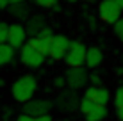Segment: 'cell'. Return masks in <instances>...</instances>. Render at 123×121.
<instances>
[{
	"mask_svg": "<svg viewBox=\"0 0 123 121\" xmlns=\"http://www.w3.org/2000/svg\"><path fill=\"white\" fill-rule=\"evenodd\" d=\"M121 7L116 4V0H100L98 4V18L104 23L114 25L121 18Z\"/></svg>",
	"mask_w": 123,
	"mask_h": 121,
	"instance_id": "cell-3",
	"label": "cell"
},
{
	"mask_svg": "<svg viewBox=\"0 0 123 121\" xmlns=\"http://www.w3.org/2000/svg\"><path fill=\"white\" fill-rule=\"evenodd\" d=\"M107 114H109L107 105H95L93 110L89 114H86L84 118H86V121H102V119L107 118Z\"/></svg>",
	"mask_w": 123,
	"mask_h": 121,
	"instance_id": "cell-16",
	"label": "cell"
},
{
	"mask_svg": "<svg viewBox=\"0 0 123 121\" xmlns=\"http://www.w3.org/2000/svg\"><path fill=\"white\" fill-rule=\"evenodd\" d=\"M93 107H95V103H93L91 100H87L86 96H82V98H80V105H79V110L82 112L84 116H86V114H89V112L93 110Z\"/></svg>",
	"mask_w": 123,
	"mask_h": 121,
	"instance_id": "cell-17",
	"label": "cell"
},
{
	"mask_svg": "<svg viewBox=\"0 0 123 121\" xmlns=\"http://www.w3.org/2000/svg\"><path fill=\"white\" fill-rule=\"evenodd\" d=\"M54 105L57 107L61 112H75L79 110V105H80V96L75 89H61V93L55 96V102Z\"/></svg>",
	"mask_w": 123,
	"mask_h": 121,
	"instance_id": "cell-2",
	"label": "cell"
},
{
	"mask_svg": "<svg viewBox=\"0 0 123 121\" xmlns=\"http://www.w3.org/2000/svg\"><path fill=\"white\" fill-rule=\"evenodd\" d=\"M14 48L11 46L9 43H4L0 45V66H7L14 61Z\"/></svg>",
	"mask_w": 123,
	"mask_h": 121,
	"instance_id": "cell-15",
	"label": "cell"
},
{
	"mask_svg": "<svg viewBox=\"0 0 123 121\" xmlns=\"http://www.w3.org/2000/svg\"><path fill=\"white\" fill-rule=\"evenodd\" d=\"M45 53H41L39 50L32 48L31 45H23L22 48H20V61H22V64H25L27 68H32V69H37L43 66L45 62Z\"/></svg>",
	"mask_w": 123,
	"mask_h": 121,
	"instance_id": "cell-5",
	"label": "cell"
},
{
	"mask_svg": "<svg viewBox=\"0 0 123 121\" xmlns=\"http://www.w3.org/2000/svg\"><path fill=\"white\" fill-rule=\"evenodd\" d=\"M66 78V86L70 89H80L89 82V73H87V68L84 66H79V68H68V71L64 75Z\"/></svg>",
	"mask_w": 123,
	"mask_h": 121,
	"instance_id": "cell-8",
	"label": "cell"
},
{
	"mask_svg": "<svg viewBox=\"0 0 123 121\" xmlns=\"http://www.w3.org/2000/svg\"><path fill=\"white\" fill-rule=\"evenodd\" d=\"M59 121H71V119H59Z\"/></svg>",
	"mask_w": 123,
	"mask_h": 121,
	"instance_id": "cell-31",
	"label": "cell"
},
{
	"mask_svg": "<svg viewBox=\"0 0 123 121\" xmlns=\"http://www.w3.org/2000/svg\"><path fill=\"white\" fill-rule=\"evenodd\" d=\"M22 2H27V0H9V4H22Z\"/></svg>",
	"mask_w": 123,
	"mask_h": 121,
	"instance_id": "cell-28",
	"label": "cell"
},
{
	"mask_svg": "<svg viewBox=\"0 0 123 121\" xmlns=\"http://www.w3.org/2000/svg\"><path fill=\"white\" fill-rule=\"evenodd\" d=\"M64 2H68V4H73V2H77V0H64Z\"/></svg>",
	"mask_w": 123,
	"mask_h": 121,
	"instance_id": "cell-30",
	"label": "cell"
},
{
	"mask_svg": "<svg viewBox=\"0 0 123 121\" xmlns=\"http://www.w3.org/2000/svg\"><path fill=\"white\" fill-rule=\"evenodd\" d=\"M114 34L123 41V18H120L116 23H114Z\"/></svg>",
	"mask_w": 123,
	"mask_h": 121,
	"instance_id": "cell-20",
	"label": "cell"
},
{
	"mask_svg": "<svg viewBox=\"0 0 123 121\" xmlns=\"http://www.w3.org/2000/svg\"><path fill=\"white\" fill-rule=\"evenodd\" d=\"M31 4L29 2H22V4H11L9 7H7V12L12 16V18L20 20V22H27L29 18H31Z\"/></svg>",
	"mask_w": 123,
	"mask_h": 121,
	"instance_id": "cell-13",
	"label": "cell"
},
{
	"mask_svg": "<svg viewBox=\"0 0 123 121\" xmlns=\"http://www.w3.org/2000/svg\"><path fill=\"white\" fill-rule=\"evenodd\" d=\"M7 37H9V25L6 22H0V45L7 43Z\"/></svg>",
	"mask_w": 123,
	"mask_h": 121,
	"instance_id": "cell-18",
	"label": "cell"
},
{
	"mask_svg": "<svg viewBox=\"0 0 123 121\" xmlns=\"http://www.w3.org/2000/svg\"><path fill=\"white\" fill-rule=\"evenodd\" d=\"M116 116L120 121H123V109H116Z\"/></svg>",
	"mask_w": 123,
	"mask_h": 121,
	"instance_id": "cell-27",
	"label": "cell"
},
{
	"mask_svg": "<svg viewBox=\"0 0 123 121\" xmlns=\"http://www.w3.org/2000/svg\"><path fill=\"white\" fill-rule=\"evenodd\" d=\"M36 121H54V118L50 114H45V116H39V118H36Z\"/></svg>",
	"mask_w": 123,
	"mask_h": 121,
	"instance_id": "cell-25",
	"label": "cell"
},
{
	"mask_svg": "<svg viewBox=\"0 0 123 121\" xmlns=\"http://www.w3.org/2000/svg\"><path fill=\"white\" fill-rule=\"evenodd\" d=\"M36 4H37L39 7L48 9V7H55V6H57V0H36Z\"/></svg>",
	"mask_w": 123,
	"mask_h": 121,
	"instance_id": "cell-21",
	"label": "cell"
},
{
	"mask_svg": "<svg viewBox=\"0 0 123 121\" xmlns=\"http://www.w3.org/2000/svg\"><path fill=\"white\" fill-rule=\"evenodd\" d=\"M114 105L116 109H123V86H120L114 93Z\"/></svg>",
	"mask_w": 123,
	"mask_h": 121,
	"instance_id": "cell-19",
	"label": "cell"
},
{
	"mask_svg": "<svg viewBox=\"0 0 123 121\" xmlns=\"http://www.w3.org/2000/svg\"><path fill=\"white\" fill-rule=\"evenodd\" d=\"M9 6H11L9 0H0V11H2V9H7Z\"/></svg>",
	"mask_w": 123,
	"mask_h": 121,
	"instance_id": "cell-26",
	"label": "cell"
},
{
	"mask_svg": "<svg viewBox=\"0 0 123 121\" xmlns=\"http://www.w3.org/2000/svg\"><path fill=\"white\" fill-rule=\"evenodd\" d=\"M54 86L59 87V89H62V87L66 86V78H64V77H57L55 80H54Z\"/></svg>",
	"mask_w": 123,
	"mask_h": 121,
	"instance_id": "cell-22",
	"label": "cell"
},
{
	"mask_svg": "<svg viewBox=\"0 0 123 121\" xmlns=\"http://www.w3.org/2000/svg\"><path fill=\"white\" fill-rule=\"evenodd\" d=\"M23 27H25V30H27L29 37H36L43 29H46V20H45L43 14H32Z\"/></svg>",
	"mask_w": 123,
	"mask_h": 121,
	"instance_id": "cell-12",
	"label": "cell"
},
{
	"mask_svg": "<svg viewBox=\"0 0 123 121\" xmlns=\"http://www.w3.org/2000/svg\"><path fill=\"white\" fill-rule=\"evenodd\" d=\"M86 52H87V48L84 46V43L71 41L70 50L64 55V62L68 64V68H79V66L86 64Z\"/></svg>",
	"mask_w": 123,
	"mask_h": 121,
	"instance_id": "cell-6",
	"label": "cell"
},
{
	"mask_svg": "<svg viewBox=\"0 0 123 121\" xmlns=\"http://www.w3.org/2000/svg\"><path fill=\"white\" fill-rule=\"evenodd\" d=\"M89 82H91V84L93 86H100V77H98V75H89Z\"/></svg>",
	"mask_w": 123,
	"mask_h": 121,
	"instance_id": "cell-24",
	"label": "cell"
},
{
	"mask_svg": "<svg viewBox=\"0 0 123 121\" xmlns=\"http://www.w3.org/2000/svg\"><path fill=\"white\" fill-rule=\"evenodd\" d=\"M87 2H95V0H87Z\"/></svg>",
	"mask_w": 123,
	"mask_h": 121,
	"instance_id": "cell-32",
	"label": "cell"
},
{
	"mask_svg": "<svg viewBox=\"0 0 123 121\" xmlns=\"http://www.w3.org/2000/svg\"><path fill=\"white\" fill-rule=\"evenodd\" d=\"M52 37H54V32H52V29H43V30L39 32L36 37H31V39L27 41L29 45H31L32 48H36V50H39L41 53H48V46H50V41H52Z\"/></svg>",
	"mask_w": 123,
	"mask_h": 121,
	"instance_id": "cell-9",
	"label": "cell"
},
{
	"mask_svg": "<svg viewBox=\"0 0 123 121\" xmlns=\"http://www.w3.org/2000/svg\"><path fill=\"white\" fill-rule=\"evenodd\" d=\"M37 91V80L32 75H22L20 78H16L11 86V94L16 102L20 103H27L29 100L34 98Z\"/></svg>",
	"mask_w": 123,
	"mask_h": 121,
	"instance_id": "cell-1",
	"label": "cell"
},
{
	"mask_svg": "<svg viewBox=\"0 0 123 121\" xmlns=\"http://www.w3.org/2000/svg\"><path fill=\"white\" fill-rule=\"evenodd\" d=\"M27 41V30H25L23 25L20 23H14V25H9V37H7V43L11 45L12 48H22Z\"/></svg>",
	"mask_w": 123,
	"mask_h": 121,
	"instance_id": "cell-11",
	"label": "cell"
},
{
	"mask_svg": "<svg viewBox=\"0 0 123 121\" xmlns=\"http://www.w3.org/2000/svg\"><path fill=\"white\" fill-rule=\"evenodd\" d=\"M102 61H104V53H102V50L98 46H89L87 48V52H86V68L95 69L102 64Z\"/></svg>",
	"mask_w": 123,
	"mask_h": 121,
	"instance_id": "cell-14",
	"label": "cell"
},
{
	"mask_svg": "<svg viewBox=\"0 0 123 121\" xmlns=\"http://www.w3.org/2000/svg\"><path fill=\"white\" fill-rule=\"evenodd\" d=\"M116 4H118L120 7H121V9H123V0H116Z\"/></svg>",
	"mask_w": 123,
	"mask_h": 121,
	"instance_id": "cell-29",
	"label": "cell"
},
{
	"mask_svg": "<svg viewBox=\"0 0 123 121\" xmlns=\"http://www.w3.org/2000/svg\"><path fill=\"white\" fill-rule=\"evenodd\" d=\"M52 107H54V102H50L46 98H32L22 105V110H23V114H29L32 118H39V116L50 114Z\"/></svg>",
	"mask_w": 123,
	"mask_h": 121,
	"instance_id": "cell-4",
	"label": "cell"
},
{
	"mask_svg": "<svg viewBox=\"0 0 123 121\" xmlns=\"http://www.w3.org/2000/svg\"><path fill=\"white\" fill-rule=\"evenodd\" d=\"M84 96L91 100L95 105H107L109 100H111V93H109V89H105L102 86H91L86 89Z\"/></svg>",
	"mask_w": 123,
	"mask_h": 121,
	"instance_id": "cell-10",
	"label": "cell"
},
{
	"mask_svg": "<svg viewBox=\"0 0 123 121\" xmlns=\"http://www.w3.org/2000/svg\"><path fill=\"white\" fill-rule=\"evenodd\" d=\"M70 45H71L70 37H66L64 34H55L52 37V41H50L48 53H46V55H48L50 59H54V61H61V59H64V55L68 53Z\"/></svg>",
	"mask_w": 123,
	"mask_h": 121,
	"instance_id": "cell-7",
	"label": "cell"
},
{
	"mask_svg": "<svg viewBox=\"0 0 123 121\" xmlns=\"http://www.w3.org/2000/svg\"><path fill=\"white\" fill-rule=\"evenodd\" d=\"M16 121H36V118H32V116H29V114H20L18 118H16Z\"/></svg>",
	"mask_w": 123,
	"mask_h": 121,
	"instance_id": "cell-23",
	"label": "cell"
}]
</instances>
